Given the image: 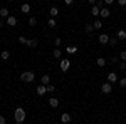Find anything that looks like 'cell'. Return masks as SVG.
Here are the masks:
<instances>
[{
    "mask_svg": "<svg viewBox=\"0 0 126 124\" xmlns=\"http://www.w3.org/2000/svg\"><path fill=\"white\" fill-rule=\"evenodd\" d=\"M116 81H118V74H116V72H109V74H108V82L114 84Z\"/></svg>",
    "mask_w": 126,
    "mask_h": 124,
    "instance_id": "cell-9",
    "label": "cell"
},
{
    "mask_svg": "<svg viewBox=\"0 0 126 124\" xmlns=\"http://www.w3.org/2000/svg\"><path fill=\"white\" fill-rule=\"evenodd\" d=\"M20 12H22V14H29V12H30V5H29V3H22Z\"/></svg>",
    "mask_w": 126,
    "mask_h": 124,
    "instance_id": "cell-17",
    "label": "cell"
},
{
    "mask_svg": "<svg viewBox=\"0 0 126 124\" xmlns=\"http://www.w3.org/2000/svg\"><path fill=\"white\" fill-rule=\"evenodd\" d=\"M9 2H14V0H9Z\"/></svg>",
    "mask_w": 126,
    "mask_h": 124,
    "instance_id": "cell-40",
    "label": "cell"
},
{
    "mask_svg": "<svg viewBox=\"0 0 126 124\" xmlns=\"http://www.w3.org/2000/svg\"><path fill=\"white\" fill-rule=\"evenodd\" d=\"M0 57H2V60H9L10 59V52L9 50H2V52H0Z\"/></svg>",
    "mask_w": 126,
    "mask_h": 124,
    "instance_id": "cell-16",
    "label": "cell"
},
{
    "mask_svg": "<svg viewBox=\"0 0 126 124\" xmlns=\"http://www.w3.org/2000/svg\"><path fill=\"white\" fill-rule=\"evenodd\" d=\"M87 2H89L91 5H96V0H87Z\"/></svg>",
    "mask_w": 126,
    "mask_h": 124,
    "instance_id": "cell-39",
    "label": "cell"
},
{
    "mask_svg": "<svg viewBox=\"0 0 126 124\" xmlns=\"http://www.w3.org/2000/svg\"><path fill=\"white\" fill-rule=\"evenodd\" d=\"M27 40H29V39H25L24 35H19V42H20V44H24V45H25V44H27Z\"/></svg>",
    "mask_w": 126,
    "mask_h": 124,
    "instance_id": "cell-28",
    "label": "cell"
},
{
    "mask_svg": "<svg viewBox=\"0 0 126 124\" xmlns=\"http://www.w3.org/2000/svg\"><path fill=\"white\" fill-rule=\"evenodd\" d=\"M49 106L50 107H59V99L57 97H50L49 99Z\"/></svg>",
    "mask_w": 126,
    "mask_h": 124,
    "instance_id": "cell-12",
    "label": "cell"
},
{
    "mask_svg": "<svg viewBox=\"0 0 126 124\" xmlns=\"http://www.w3.org/2000/svg\"><path fill=\"white\" fill-rule=\"evenodd\" d=\"M96 5L99 9H103V5H104V0H96Z\"/></svg>",
    "mask_w": 126,
    "mask_h": 124,
    "instance_id": "cell-31",
    "label": "cell"
},
{
    "mask_svg": "<svg viewBox=\"0 0 126 124\" xmlns=\"http://www.w3.org/2000/svg\"><path fill=\"white\" fill-rule=\"evenodd\" d=\"M119 59H123V60H126V50H123V52L119 54Z\"/></svg>",
    "mask_w": 126,
    "mask_h": 124,
    "instance_id": "cell-34",
    "label": "cell"
},
{
    "mask_svg": "<svg viewBox=\"0 0 126 124\" xmlns=\"http://www.w3.org/2000/svg\"><path fill=\"white\" fill-rule=\"evenodd\" d=\"M0 124H7V121H5V117L0 114Z\"/></svg>",
    "mask_w": 126,
    "mask_h": 124,
    "instance_id": "cell-36",
    "label": "cell"
},
{
    "mask_svg": "<svg viewBox=\"0 0 126 124\" xmlns=\"http://www.w3.org/2000/svg\"><path fill=\"white\" fill-rule=\"evenodd\" d=\"M54 91H56V87L52 84H47V92H54Z\"/></svg>",
    "mask_w": 126,
    "mask_h": 124,
    "instance_id": "cell-30",
    "label": "cell"
},
{
    "mask_svg": "<svg viewBox=\"0 0 126 124\" xmlns=\"http://www.w3.org/2000/svg\"><path fill=\"white\" fill-rule=\"evenodd\" d=\"M99 12H101V9H99L97 5H93V7H91V14H93L94 17H97V15H99Z\"/></svg>",
    "mask_w": 126,
    "mask_h": 124,
    "instance_id": "cell-20",
    "label": "cell"
},
{
    "mask_svg": "<svg viewBox=\"0 0 126 124\" xmlns=\"http://www.w3.org/2000/svg\"><path fill=\"white\" fill-rule=\"evenodd\" d=\"M99 44H101V45L109 44V35H108V34H99Z\"/></svg>",
    "mask_w": 126,
    "mask_h": 124,
    "instance_id": "cell-5",
    "label": "cell"
},
{
    "mask_svg": "<svg viewBox=\"0 0 126 124\" xmlns=\"http://www.w3.org/2000/svg\"><path fill=\"white\" fill-rule=\"evenodd\" d=\"M66 52H67L69 55H72V54L78 52V47H76V45H67V47H66Z\"/></svg>",
    "mask_w": 126,
    "mask_h": 124,
    "instance_id": "cell-13",
    "label": "cell"
},
{
    "mask_svg": "<svg viewBox=\"0 0 126 124\" xmlns=\"http://www.w3.org/2000/svg\"><path fill=\"white\" fill-rule=\"evenodd\" d=\"M109 14H111L109 9H101V12H99V15H101L103 19H108V17H109Z\"/></svg>",
    "mask_w": 126,
    "mask_h": 124,
    "instance_id": "cell-19",
    "label": "cell"
},
{
    "mask_svg": "<svg viewBox=\"0 0 126 124\" xmlns=\"http://www.w3.org/2000/svg\"><path fill=\"white\" fill-rule=\"evenodd\" d=\"M119 69L121 70H126V62H119Z\"/></svg>",
    "mask_w": 126,
    "mask_h": 124,
    "instance_id": "cell-33",
    "label": "cell"
},
{
    "mask_svg": "<svg viewBox=\"0 0 126 124\" xmlns=\"http://www.w3.org/2000/svg\"><path fill=\"white\" fill-rule=\"evenodd\" d=\"M37 44H39V42H37V39H30V40H27V44H25V45L30 47V49H34V47H37Z\"/></svg>",
    "mask_w": 126,
    "mask_h": 124,
    "instance_id": "cell-14",
    "label": "cell"
},
{
    "mask_svg": "<svg viewBox=\"0 0 126 124\" xmlns=\"http://www.w3.org/2000/svg\"><path fill=\"white\" fill-rule=\"evenodd\" d=\"M19 77H20V81H22V82H34L35 74H34L32 70H24V72H22Z\"/></svg>",
    "mask_w": 126,
    "mask_h": 124,
    "instance_id": "cell-2",
    "label": "cell"
},
{
    "mask_svg": "<svg viewBox=\"0 0 126 124\" xmlns=\"http://www.w3.org/2000/svg\"><path fill=\"white\" fill-rule=\"evenodd\" d=\"M119 86H121V87L126 86V77H121V79H119Z\"/></svg>",
    "mask_w": 126,
    "mask_h": 124,
    "instance_id": "cell-29",
    "label": "cell"
},
{
    "mask_svg": "<svg viewBox=\"0 0 126 124\" xmlns=\"http://www.w3.org/2000/svg\"><path fill=\"white\" fill-rule=\"evenodd\" d=\"M116 37H118V40H126V30L125 29H119V30H118V34H116Z\"/></svg>",
    "mask_w": 126,
    "mask_h": 124,
    "instance_id": "cell-10",
    "label": "cell"
},
{
    "mask_svg": "<svg viewBox=\"0 0 126 124\" xmlns=\"http://www.w3.org/2000/svg\"><path fill=\"white\" fill-rule=\"evenodd\" d=\"M116 44H118V37H109V45L111 47H114Z\"/></svg>",
    "mask_w": 126,
    "mask_h": 124,
    "instance_id": "cell-26",
    "label": "cell"
},
{
    "mask_svg": "<svg viewBox=\"0 0 126 124\" xmlns=\"http://www.w3.org/2000/svg\"><path fill=\"white\" fill-rule=\"evenodd\" d=\"M29 25H30V27L37 25V19H35V17H30V19H29Z\"/></svg>",
    "mask_w": 126,
    "mask_h": 124,
    "instance_id": "cell-27",
    "label": "cell"
},
{
    "mask_svg": "<svg viewBox=\"0 0 126 124\" xmlns=\"http://www.w3.org/2000/svg\"><path fill=\"white\" fill-rule=\"evenodd\" d=\"M72 2H74V0H64V3H66V5H71Z\"/></svg>",
    "mask_w": 126,
    "mask_h": 124,
    "instance_id": "cell-38",
    "label": "cell"
},
{
    "mask_svg": "<svg viewBox=\"0 0 126 124\" xmlns=\"http://www.w3.org/2000/svg\"><path fill=\"white\" fill-rule=\"evenodd\" d=\"M93 27H94V29H101V27H103V22H101L99 19H96L94 22H93Z\"/></svg>",
    "mask_w": 126,
    "mask_h": 124,
    "instance_id": "cell-24",
    "label": "cell"
},
{
    "mask_svg": "<svg viewBox=\"0 0 126 124\" xmlns=\"http://www.w3.org/2000/svg\"><path fill=\"white\" fill-rule=\"evenodd\" d=\"M5 24H7L9 27H15V25H17V19H15L14 15H10V17L5 19Z\"/></svg>",
    "mask_w": 126,
    "mask_h": 124,
    "instance_id": "cell-6",
    "label": "cell"
},
{
    "mask_svg": "<svg viewBox=\"0 0 126 124\" xmlns=\"http://www.w3.org/2000/svg\"><path fill=\"white\" fill-rule=\"evenodd\" d=\"M104 3H106V5H113V3H114V0H104Z\"/></svg>",
    "mask_w": 126,
    "mask_h": 124,
    "instance_id": "cell-37",
    "label": "cell"
},
{
    "mask_svg": "<svg viewBox=\"0 0 126 124\" xmlns=\"http://www.w3.org/2000/svg\"><path fill=\"white\" fill-rule=\"evenodd\" d=\"M118 5H119V7H125V5H126V0H118Z\"/></svg>",
    "mask_w": 126,
    "mask_h": 124,
    "instance_id": "cell-35",
    "label": "cell"
},
{
    "mask_svg": "<svg viewBox=\"0 0 126 124\" xmlns=\"http://www.w3.org/2000/svg\"><path fill=\"white\" fill-rule=\"evenodd\" d=\"M49 14H50V17L56 19V17L59 15V9H57V7H50V9H49Z\"/></svg>",
    "mask_w": 126,
    "mask_h": 124,
    "instance_id": "cell-15",
    "label": "cell"
},
{
    "mask_svg": "<svg viewBox=\"0 0 126 124\" xmlns=\"http://www.w3.org/2000/svg\"><path fill=\"white\" fill-rule=\"evenodd\" d=\"M59 67H61V70H62V72H66L69 67H71V60H69V59H62V60L59 62Z\"/></svg>",
    "mask_w": 126,
    "mask_h": 124,
    "instance_id": "cell-4",
    "label": "cell"
},
{
    "mask_svg": "<svg viewBox=\"0 0 126 124\" xmlns=\"http://www.w3.org/2000/svg\"><path fill=\"white\" fill-rule=\"evenodd\" d=\"M54 44L57 45V47H61V44H62V40H61V37H57L56 40H54Z\"/></svg>",
    "mask_w": 126,
    "mask_h": 124,
    "instance_id": "cell-32",
    "label": "cell"
},
{
    "mask_svg": "<svg viewBox=\"0 0 126 124\" xmlns=\"http://www.w3.org/2000/svg\"><path fill=\"white\" fill-rule=\"evenodd\" d=\"M35 92H37V96H44L46 92H47V86H44V84L37 86L35 87Z\"/></svg>",
    "mask_w": 126,
    "mask_h": 124,
    "instance_id": "cell-8",
    "label": "cell"
},
{
    "mask_svg": "<svg viewBox=\"0 0 126 124\" xmlns=\"http://www.w3.org/2000/svg\"><path fill=\"white\" fill-rule=\"evenodd\" d=\"M0 17H2V19H7V17H10V12H9V9L2 7V9H0Z\"/></svg>",
    "mask_w": 126,
    "mask_h": 124,
    "instance_id": "cell-11",
    "label": "cell"
},
{
    "mask_svg": "<svg viewBox=\"0 0 126 124\" xmlns=\"http://www.w3.org/2000/svg\"><path fill=\"white\" fill-rule=\"evenodd\" d=\"M71 119H72V116L69 114V112H64V114H61V123H62V124L71 123Z\"/></svg>",
    "mask_w": 126,
    "mask_h": 124,
    "instance_id": "cell-7",
    "label": "cell"
},
{
    "mask_svg": "<svg viewBox=\"0 0 126 124\" xmlns=\"http://www.w3.org/2000/svg\"><path fill=\"white\" fill-rule=\"evenodd\" d=\"M40 82H42L44 86L50 84V76H47V74H46V76H42V77H40Z\"/></svg>",
    "mask_w": 126,
    "mask_h": 124,
    "instance_id": "cell-18",
    "label": "cell"
},
{
    "mask_svg": "<svg viewBox=\"0 0 126 124\" xmlns=\"http://www.w3.org/2000/svg\"><path fill=\"white\" fill-rule=\"evenodd\" d=\"M96 64H97V67H104V66H106V59H104V57H97Z\"/></svg>",
    "mask_w": 126,
    "mask_h": 124,
    "instance_id": "cell-22",
    "label": "cell"
},
{
    "mask_svg": "<svg viewBox=\"0 0 126 124\" xmlns=\"http://www.w3.org/2000/svg\"><path fill=\"white\" fill-rule=\"evenodd\" d=\"M84 30H86L87 34H91V32L94 30V27H93V24H89V22H86V27H84Z\"/></svg>",
    "mask_w": 126,
    "mask_h": 124,
    "instance_id": "cell-25",
    "label": "cell"
},
{
    "mask_svg": "<svg viewBox=\"0 0 126 124\" xmlns=\"http://www.w3.org/2000/svg\"><path fill=\"white\" fill-rule=\"evenodd\" d=\"M99 89H101V92H103V94H111V92H113V84L106 81L104 84H101V87H99Z\"/></svg>",
    "mask_w": 126,
    "mask_h": 124,
    "instance_id": "cell-3",
    "label": "cell"
},
{
    "mask_svg": "<svg viewBox=\"0 0 126 124\" xmlns=\"http://www.w3.org/2000/svg\"><path fill=\"white\" fill-rule=\"evenodd\" d=\"M47 25H49V27H50V29H54V27L57 25V20L54 19V17H50V19L47 20Z\"/></svg>",
    "mask_w": 126,
    "mask_h": 124,
    "instance_id": "cell-21",
    "label": "cell"
},
{
    "mask_svg": "<svg viewBox=\"0 0 126 124\" xmlns=\"http://www.w3.org/2000/svg\"><path fill=\"white\" fill-rule=\"evenodd\" d=\"M52 55H54V57H56V59H61V57H62V50H61V49H54V52H52Z\"/></svg>",
    "mask_w": 126,
    "mask_h": 124,
    "instance_id": "cell-23",
    "label": "cell"
},
{
    "mask_svg": "<svg viewBox=\"0 0 126 124\" xmlns=\"http://www.w3.org/2000/svg\"><path fill=\"white\" fill-rule=\"evenodd\" d=\"M14 117H15L17 124H22L25 121V109H24V107H17L15 112H14Z\"/></svg>",
    "mask_w": 126,
    "mask_h": 124,
    "instance_id": "cell-1",
    "label": "cell"
}]
</instances>
